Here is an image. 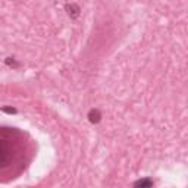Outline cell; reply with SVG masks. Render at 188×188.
I'll return each instance as SVG.
<instances>
[{"label":"cell","mask_w":188,"mask_h":188,"mask_svg":"<svg viewBox=\"0 0 188 188\" xmlns=\"http://www.w3.org/2000/svg\"><path fill=\"white\" fill-rule=\"evenodd\" d=\"M134 185H137V187H150V185H153V182H151L150 179H143V181L140 179V181H137Z\"/></svg>","instance_id":"7a4b0ae2"},{"label":"cell","mask_w":188,"mask_h":188,"mask_svg":"<svg viewBox=\"0 0 188 188\" xmlns=\"http://www.w3.org/2000/svg\"><path fill=\"white\" fill-rule=\"evenodd\" d=\"M88 118H90V121L96 123V122L100 121V118H101V116H100V112L99 110H91V112H90V115H88Z\"/></svg>","instance_id":"6da1fadb"}]
</instances>
